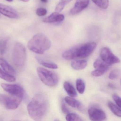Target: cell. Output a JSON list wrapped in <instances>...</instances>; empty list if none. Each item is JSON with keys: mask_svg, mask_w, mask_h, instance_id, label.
<instances>
[{"mask_svg": "<svg viewBox=\"0 0 121 121\" xmlns=\"http://www.w3.org/2000/svg\"><path fill=\"white\" fill-rule=\"evenodd\" d=\"M49 103L46 96L43 94H36L27 107L28 114L31 118L36 121L43 119L47 114Z\"/></svg>", "mask_w": 121, "mask_h": 121, "instance_id": "6da1fadb", "label": "cell"}, {"mask_svg": "<svg viewBox=\"0 0 121 121\" xmlns=\"http://www.w3.org/2000/svg\"><path fill=\"white\" fill-rule=\"evenodd\" d=\"M96 46L94 42L87 43L66 50L63 53L62 57L67 60L86 58L93 52Z\"/></svg>", "mask_w": 121, "mask_h": 121, "instance_id": "7a4b0ae2", "label": "cell"}, {"mask_svg": "<svg viewBox=\"0 0 121 121\" xmlns=\"http://www.w3.org/2000/svg\"><path fill=\"white\" fill-rule=\"evenodd\" d=\"M51 45V41L48 37L43 33H38L30 40L28 47L32 52L42 54L49 49Z\"/></svg>", "mask_w": 121, "mask_h": 121, "instance_id": "3957f363", "label": "cell"}, {"mask_svg": "<svg viewBox=\"0 0 121 121\" xmlns=\"http://www.w3.org/2000/svg\"><path fill=\"white\" fill-rule=\"evenodd\" d=\"M37 70L39 78L45 85L52 87L58 84L59 79L56 72L42 67H38Z\"/></svg>", "mask_w": 121, "mask_h": 121, "instance_id": "277c9868", "label": "cell"}, {"mask_svg": "<svg viewBox=\"0 0 121 121\" xmlns=\"http://www.w3.org/2000/svg\"><path fill=\"white\" fill-rule=\"evenodd\" d=\"M26 59V50L25 46L20 43H16L13 50V63L17 67H22L25 64Z\"/></svg>", "mask_w": 121, "mask_h": 121, "instance_id": "5b68a950", "label": "cell"}, {"mask_svg": "<svg viewBox=\"0 0 121 121\" xmlns=\"http://www.w3.org/2000/svg\"><path fill=\"white\" fill-rule=\"evenodd\" d=\"M11 96H9L5 94H0V103L8 109L14 110L19 106L23 98Z\"/></svg>", "mask_w": 121, "mask_h": 121, "instance_id": "8992f818", "label": "cell"}, {"mask_svg": "<svg viewBox=\"0 0 121 121\" xmlns=\"http://www.w3.org/2000/svg\"><path fill=\"white\" fill-rule=\"evenodd\" d=\"M100 56V58L109 65L119 63L121 62L120 59L116 56L108 48L104 47L101 50Z\"/></svg>", "mask_w": 121, "mask_h": 121, "instance_id": "52a82bcc", "label": "cell"}, {"mask_svg": "<svg viewBox=\"0 0 121 121\" xmlns=\"http://www.w3.org/2000/svg\"><path fill=\"white\" fill-rule=\"evenodd\" d=\"M1 86L5 91L11 95L23 98L24 95V89L20 85L2 83L1 84Z\"/></svg>", "mask_w": 121, "mask_h": 121, "instance_id": "ba28073f", "label": "cell"}, {"mask_svg": "<svg viewBox=\"0 0 121 121\" xmlns=\"http://www.w3.org/2000/svg\"><path fill=\"white\" fill-rule=\"evenodd\" d=\"M110 65L104 62L101 58L97 59L93 64L95 70L91 72V75L95 77H99L103 75L109 69Z\"/></svg>", "mask_w": 121, "mask_h": 121, "instance_id": "9c48e42d", "label": "cell"}, {"mask_svg": "<svg viewBox=\"0 0 121 121\" xmlns=\"http://www.w3.org/2000/svg\"><path fill=\"white\" fill-rule=\"evenodd\" d=\"M88 114L90 119L92 121H103L107 118L105 112L98 108H90L88 110Z\"/></svg>", "mask_w": 121, "mask_h": 121, "instance_id": "30bf717a", "label": "cell"}, {"mask_svg": "<svg viewBox=\"0 0 121 121\" xmlns=\"http://www.w3.org/2000/svg\"><path fill=\"white\" fill-rule=\"evenodd\" d=\"M0 13L10 18L16 19L19 17L17 11L13 8L0 3Z\"/></svg>", "mask_w": 121, "mask_h": 121, "instance_id": "8fae6325", "label": "cell"}, {"mask_svg": "<svg viewBox=\"0 0 121 121\" xmlns=\"http://www.w3.org/2000/svg\"><path fill=\"white\" fill-rule=\"evenodd\" d=\"M90 0H77L74 7L69 11V14H77L87 8L89 4Z\"/></svg>", "mask_w": 121, "mask_h": 121, "instance_id": "7c38bea8", "label": "cell"}, {"mask_svg": "<svg viewBox=\"0 0 121 121\" xmlns=\"http://www.w3.org/2000/svg\"><path fill=\"white\" fill-rule=\"evenodd\" d=\"M65 16L63 14H60L58 12L52 13L50 15L45 18L43 20L44 22L47 23L59 22L64 20Z\"/></svg>", "mask_w": 121, "mask_h": 121, "instance_id": "4fadbf2b", "label": "cell"}, {"mask_svg": "<svg viewBox=\"0 0 121 121\" xmlns=\"http://www.w3.org/2000/svg\"><path fill=\"white\" fill-rule=\"evenodd\" d=\"M65 102L73 108L78 109H82V106L81 103L77 99L71 97L67 96L64 99Z\"/></svg>", "mask_w": 121, "mask_h": 121, "instance_id": "5bb4252c", "label": "cell"}, {"mask_svg": "<svg viewBox=\"0 0 121 121\" xmlns=\"http://www.w3.org/2000/svg\"><path fill=\"white\" fill-rule=\"evenodd\" d=\"M87 62L84 60H75L71 62V67L75 70H82L87 65Z\"/></svg>", "mask_w": 121, "mask_h": 121, "instance_id": "9a60e30c", "label": "cell"}, {"mask_svg": "<svg viewBox=\"0 0 121 121\" xmlns=\"http://www.w3.org/2000/svg\"><path fill=\"white\" fill-rule=\"evenodd\" d=\"M0 65L4 70L8 74L11 75H14L16 74V71L5 59L0 58Z\"/></svg>", "mask_w": 121, "mask_h": 121, "instance_id": "2e32d148", "label": "cell"}, {"mask_svg": "<svg viewBox=\"0 0 121 121\" xmlns=\"http://www.w3.org/2000/svg\"><path fill=\"white\" fill-rule=\"evenodd\" d=\"M63 87L70 97H74L77 96V92L73 86L69 82L65 81L63 84Z\"/></svg>", "mask_w": 121, "mask_h": 121, "instance_id": "e0dca14e", "label": "cell"}, {"mask_svg": "<svg viewBox=\"0 0 121 121\" xmlns=\"http://www.w3.org/2000/svg\"><path fill=\"white\" fill-rule=\"evenodd\" d=\"M36 58L38 62L41 65L44 67L50 68V69H54L58 68V66L55 63L44 61L42 59L38 57H37Z\"/></svg>", "mask_w": 121, "mask_h": 121, "instance_id": "ac0fdd59", "label": "cell"}, {"mask_svg": "<svg viewBox=\"0 0 121 121\" xmlns=\"http://www.w3.org/2000/svg\"><path fill=\"white\" fill-rule=\"evenodd\" d=\"M0 78L5 81L10 82L15 81L16 78L11 75L8 74L7 72H4L0 68Z\"/></svg>", "mask_w": 121, "mask_h": 121, "instance_id": "d6986e66", "label": "cell"}, {"mask_svg": "<svg viewBox=\"0 0 121 121\" xmlns=\"http://www.w3.org/2000/svg\"><path fill=\"white\" fill-rule=\"evenodd\" d=\"M107 105L113 113L114 114L117 116L121 117V109L117 107L113 103L111 102H109L107 103Z\"/></svg>", "mask_w": 121, "mask_h": 121, "instance_id": "ffe728a7", "label": "cell"}, {"mask_svg": "<svg viewBox=\"0 0 121 121\" xmlns=\"http://www.w3.org/2000/svg\"><path fill=\"white\" fill-rule=\"evenodd\" d=\"M77 90L80 94H83L85 89V84L84 81L81 79L77 80L76 82Z\"/></svg>", "mask_w": 121, "mask_h": 121, "instance_id": "44dd1931", "label": "cell"}, {"mask_svg": "<svg viewBox=\"0 0 121 121\" xmlns=\"http://www.w3.org/2000/svg\"><path fill=\"white\" fill-rule=\"evenodd\" d=\"M93 2L97 6L103 9H106L109 5V0H92Z\"/></svg>", "mask_w": 121, "mask_h": 121, "instance_id": "7402d4cb", "label": "cell"}, {"mask_svg": "<svg viewBox=\"0 0 121 121\" xmlns=\"http://www.w3.org/2000/svg\"><path fill=\"white\" fill-rule=\"evenodd\" d=\"M65 119L68 121H82L83 120L81 117L75 113H69L67 114Z\"/></svg>", "mask_w": 121, "mask_h": 121, "instance_id": "603a6c76", "label": "cell"}, {"mask_svg": "<svg viewBox=\"0 0 121 121\" xmlns=\"http://www.w3.org/2000/svg\"><path fill=\"white\" fill-rule=\"evenodd\" d=\"M72 0H60L55 8L56 12L59 13L62 11L64 7Z\"/></svg>", "mask_w": 121, "mask_h": 121, "instance_id": "cb8c5ba5", "label": "cell"}, {"mask_svg": "<svg viewBox=\"0 0 121 121\" xmlns=\"http://www.w3.org/2000/svg\"><path fill=\"white\" fill-rule=\"evenodd\" d=\"M119 74V71L118 70H114L110 72L109 75V78L112 80L116 79L118 77Z\"/></svg>", "mask_w": 121, "mask_h": 121, "instance_id": "d4e9b609", "label": "cell"}, {"mask_svg": "<svg viewBox=\"0 0 121 121\" xmlns=\"http://www.w3.org/2000/svg\"><path fill=\"white\" fill-rule=\"evenodd\" d=\"M8 42V39L5 38L1 41V49L0 50V53L1 54H3L5 52L7 47V43Z\"/></svg>", "mask_w": 121, "mask_h": 121, "instance_id": "484cf974", "label": "cell"}, {"mask_svg": "<svg viewBox=\"0 0 121 121\" xmlns=\"http://www.w3.org/2000/svg\"><path fill=\"white\" fill-rule=\"evenodd\" d=\"M36 13V14L39 16H44L47 14V11L44 8H39L37 9Z\"/></svg>", "mask_w": 121, "mask_h": 121, "instance_id": "4316f807", "label": "cell"}, {"mask_svg": "<svg viewBox=\"0 0 121 121\" xmlns=\"http://www.w3.org/2000/svg\"><path fill=\"white\" fill-rule=\"evenodd\" d=\"M61 106V110H62V111L64 113L67 114L70 113L69 109L68 108L67 106L65 105L64 100H62L61 101V106Z\"/></svg>", "mask_w": 121, "mask_h": 121, "instance_id": "83f0119b", "label": "cell"}, {"mask_svg": "<svg viewBox=\"0 0 121 121\" xmlns=\"http://www.w3.org/2000/svg\"><path fill=\"white\" fill-rule=\"evenodd\" d=\"M112 98L118 106L121 108V98L116 94L112 96Z\"/></svg>", "mask_w": 121, "mask_h": 121, "instance_id": "f1b7e54d", "label": "cell"}, {"mask_svg": "<svg viewBox=\"0 0 121 121\" xmlns=\"http://www.w3.org/2000/svg\"><path fill=\"white\" fill-rule=\"evenodd\" d=\"M108 86L109 87H110V88H112V89H114L116 88L115 86L114 85H113V84H109L108 85Z\"/></svg>", "mask_w": 121, "mask_h": 121, "instance_id": "f546056e", "label": "cell"}, {"mask_svg": "<svg viewBox=\"0 0 121 121\" xmlns=\"http://www.w3.org/2000/svg\"><path fill=\"white\" fill-rule=\"evenodd\" d=\"M40 0L44 3H47L48 1V0Z\"/></svg>", "mask_w": 121, "mask_h": 121, "instance_id": "4dcf8cb0", "label": "cell"}, {"mask_svg": "<svg viewBox=\"0 0 121 121\" xmlns=\"http://www.w3.org/2000/svg\"><path fill=\"white\" fill-rule=\"evenodd\" d=\"M20 0L21 1H22L24 2H28L30 1V0Z\"/></svg>", "mask_w": 121, "mask_h": 121, "instance_id": "1f68e13d", "label": "cell"}, {"mask_svg": "<svg viewBox=\"0 0 121 121\" xmlns=\"http://www.w3.org/2000/svg\"><path fill=\"white\" fill-rule=\"evenodd\" d=\"M1 41L0 42V50L1 49Z\"/></svg>", "mask_w": 121, "mask_h": 121, "instance_id": "d6a6232c", "label": "cell"}, {"mask_svg": "<svg viewBox=\"0 0 121 121\" xmlns=\"http://www.w3.org/2000/svg\"><path fill=\"white\" fill-rule=\"evenodd\" d=\"M6 0L7 1H9V2H12L13 0Z\"/></svg>", "mask_w": 121, "mask_h": 121, "instance_id": "836d02e7", "label": "cell"}, {"mask_svg": "<svg viewBox=\"0 0 121 121\" xmlns=\"http://www.w3.org/2000/svg\"></svg>", "mask_w": 121, "mask_h": 121, "instance_id": "e575fe53", "label": "cell"}]
</instances>
